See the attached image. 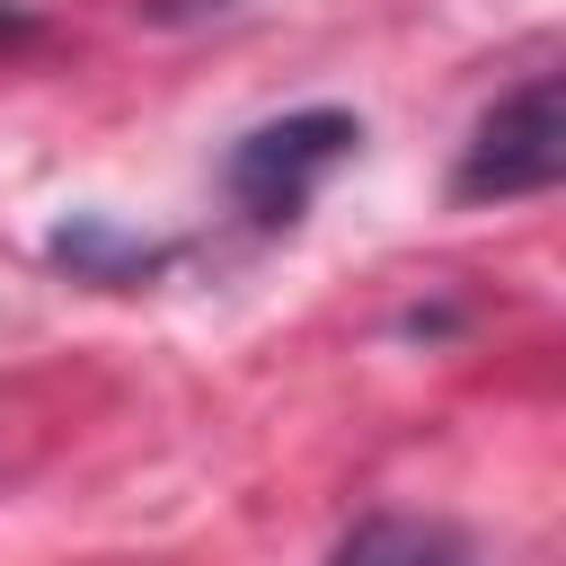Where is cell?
<instances>
[{
	"label": "cell",
	"mask_w": 566,
	"mask_h": 566,
	"mask_svg": "<svg viewBox=\"0 0 566 566\" xmlns=\"http://www.w3.org/2000/svg\"><path fill=\"white\" fill-rule=\"evenodd\" d=\"M557 177H566V88H557V71H531L460 142L451 195L460 203H513V195H548Z\"/></svg>",
	"instance_id": "obj_1"
},
{
	"label": "cell",
	"mask_w": 566,
	"mask_h": 566,
	"mask_svg": "<svg viewBox=\"0 0 566 566\" xmlns=\"http://www.w3.org/2000/svg\"><path fill=\"white\" fill-rule=\"evenodd\" d=\"M354 142H363V124H354L345 106H301V115H283V124L239 133L230 159H221V186H230V203H239L256 230H283Z\"/></svg>",
	"instance_id": "obj_2"
},
{
	"label": "cell",
	"mask_w": 566,
	"mask_h": 566,
	"mask_svg": "<svg viewBox=\"0 0 566 566\" xmlns=\"http://www.w3.org/2000/svg\"><path fill=\"white\" fill-rule=\"evenodd\" d=\"M327 566H478V557H469V539L442 531V522L371 513V522H354V539H345Z\"/></svg>",
	"instance_id": "obj_3"
},
{
	"label": "cell",
	"mask_w": 566,
	"mask_h": 566,
	"mask_svg": "<svg viewBox=\"0 0 566 566\" xmlns=\"http://www.w3.org/2000/svg\"><path fill=\"white\" fill-rule=\"evenodd\" d=\"M53 256H62V265H80V274H142V265H159V248L115 239L106 221H71V230L53 239Z\"/></svg>",
	"instance_id": "obj_4"
},
{
	"label": "cell",
	"mask_w": 566,
	"mask_h": 566,
	"mask_svg": "<svg viewBox=\"0 0 566 566\" xmlns=\"http://www.w3.org/2000/svg\"><path fill=\"white\" fill-rule=\"evenodd\" d=\"M27 35H35V18H27L18 0H0V53H9V44H27Z\"/></svg>",
	"instance_id": "obj_5"
}]
</instances>
